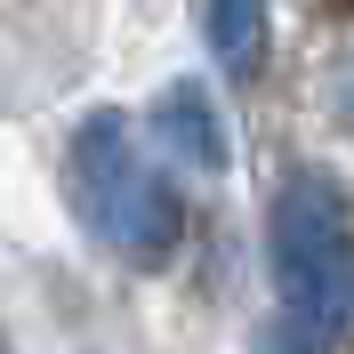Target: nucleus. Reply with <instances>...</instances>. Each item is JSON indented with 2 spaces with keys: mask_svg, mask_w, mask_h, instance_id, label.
Listing matches in <instances>:
<instances>
[{
  "mask_svg": "<svg viewBox=\"0 0 354 354\" xmlns=\"http://www.w3.org/2000/svg\"><path fill=\"white\" fill-rule=\"evenodd\" d=\"M65 194L73 218L129 266H161L185 242V201L161 177V161L137 145L129 113H88L65 145Z\"/></svg>",
  "mask_w": 354,
  "mask_h": 354,
  "instance_id": "1",
  "label": "nucleus"
},
{
  "mask_svg": "<svg viewBox=\"0 0 354 354\" xmlns=\"http://www.w3.org/2000/svg\"><path fill=\"white\" fill-rule=\"evenodd\" d=\"M266 258H274V290L290 322H306L314 338L354 330V218L330 177H282L274 218H266Z\"/></svg>",
  "mask_w": 354,
  "mask_h": 354,
  "instance_id": "2",
  "label": "nucleus"
},
{
  "mask_svg": "<svg viewBox=\"0 0 354 354\" xmlns=\"http://www.w3.org/2000/svg\"><path fill=\"white\" fill-rule=\"evenodd\" d=\"M153 145H161V153H177L185 169H209V177L234 161L225 113L209 105V88H201V81H169V88L153 97Z\"/></svg>",
  "mask_w": 354,
  "mask_h": 354,
  "instance_id": "3",
  "label": "nucleus"
},
{
  "mask_svg": "<svg viewBox=\"0 0 354 354\" xmlns=\"http://www.w3.org/2000/svg\"><path fill=\"white\" fill-rule=\"evenodd\" d=\"M201 41L234 81L266 65V0H201Z\"/></svg>",
  "mask_w": 354,
  "mask_h": 354,
  "instance_id": "4",
  "label": "nucleus"
},
{
  "mask_svg": "<svg viewBox=\"0 0 354 354\" xmlns=\"http://www.w3.org/2000/svg\"><path fill=\"white\" fill-rule=\"evenodd\" d=\"M330 105H338V113H346V121H354V57H346V65L330 73Z\"/></svg>",
  "mask_w": 354,
  "mask_h": 354,
  "instance_id": "5",
  "label": "nucleus"
}]
</instances>
